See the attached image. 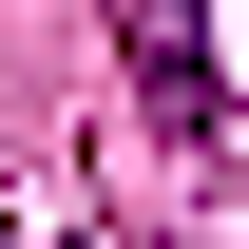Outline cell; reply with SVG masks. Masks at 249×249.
Returning a JSON list of instances; mask_svg holds the SVG:
<instances>
[{"mask_svg":"<svg viewBox=\"0 0 249 249\" xmlns=\"http://www.w3.org/2000/svg\"><path fill=\"white\" fill-rule=\"evenodd\" d=\"M134 77H154V115H173V134L211 115V77H192V19H173V0H134Z\"/></svg>","mask_w":249,"mask_h":249,"instance_id":"cell-1","label":"cell"}]
</instances>
